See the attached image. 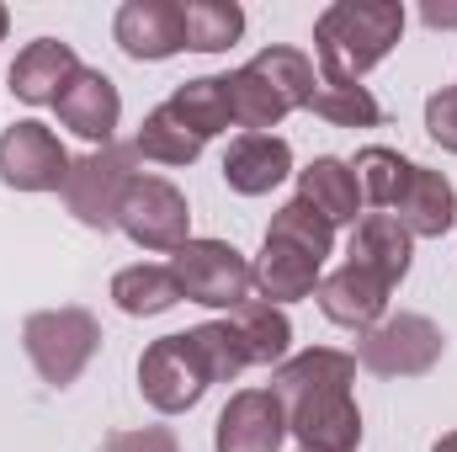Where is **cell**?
Returning a JSON list of instances; mask_svg holds the SVG:
<instances>
[{"label":"cell","instance_id":"1","mask_svg":"<svg viewBox=\"0 0 457 452\" xmlns=\"http://www.w3.org/2000/svg\"><path fill=\"white\" fill-rule=\"evenodd\" d=\"M356 383V356L309 346L287 356L271 378V394L287 410V431L309 452H356L361 442V410L351 399Z\"/></svg>","mask_w":457,"mask_h":452},{"label":"cell","instance_id":"2","mask_svg":"<svg viewBox=\"0 0 457 452\" xmlns=\"http://www.w3.org/2000/svg\"><path fill=\"white\" fill-rule=\"evenodd\" d=\"M404 32L399 0H336L314 21V54H320V86H361V75L388 59V48Z\"/></svg>","mask_w":457,"mask_h":452},{"label":"cell","instance_id":"3","mask_svg":"<svg viewBox=\"0 0 457 452\" xmlns=\"http://www.w3.org/2000/svg\"><path fill=\"white\" fill-rule=\"evenodd\" d=\"M21 346H27L37 378L54 383V389H64V383H75V378L91 367V356L102 351V325H96V314H86V309H43V314H27Z\"/></svg>","mask_w":457,"mask_h":452},{"label":"cell","instance_id":"4","mask_svg":"<svg viewBox=\"0 0 457 452\" xmlns=\"http://www.w3.org/2000/svg\"><path fill=\"white\" fill-rule=\"evenodd\" d=\"M138 389L160 415H181L192 410L208 389H213V367L203 356V346L192 331L181 336H160L144 356H138Z\"/></svg>","mask_w":457,"mask_h":452},{"label":"cell","instance_id":"5","mask_svg":"<svg viewBox=\"0 0 457 452\" xmlns=\"http://www.w3.org/2000/svg\"><path fill=\"white\" fill-rule=\"evenodd\" d=\"M170 272H176V288L181 298L203 304V309H239L250 304V261L228 245V239H187L176 255H170Z\"/></svg>","mask_w":457,"mask_h":452},{"label":"cell","instance_id":"6","mask_svg":"<svg viewBox=\"0 0 457 452\" xmlns=\"http://www.w3.org/2000/svg\"><path fill=\"white\" fill-rule=\"evenodd\" d=\"M442 331L426 314H388L356 340V362L378 378H420L442 362Z\"/></svg>","mask_w":457,"mask_h":452},{"label":"cell","instance_id":"7","mask_svg":"<svg viewBox=\"0 0 457 452\" xmlns=\"http://www.w3.org/2000/svg\"><path fill=\"white\" fill-rule=\"evenodd\" d=\"M117 229L133 239V245H144V250H181L192 234V208H187V197L165 181V176H133L128 181V192H122V203H117Z\"/></svg>","mask_w":457,"mask_h":452},{"label":"cell","instance_id":"8","mask_svg":"<svg viewBox=\"0 0 457 452\" xmlns=\"http://www.w3.org/2000/svg\"><path fill=\"white\" fill-rule=\"evenodd\" d=\"M133 144H102L80 160H70V176H64V203L70 213L86 229H112L117 224V203L133 181Z\"/></svg>","mask_w":457,"mask_h":452},{"label":"cell","instance_id":"9","mask_svg":"<svg viewBox=\"0 0 457 452\" xmlns=\"http://www.w3.org/2000/svg\"><path fill=\"white\" fill-rule=\"evenodd\" d=\"M70 176V155L54 128L43 122H11L0 133V181L16 192H59Z\"/></svg>","mask_w":457,"mask_h":452},{"label":"cell","instance_id":"10","mask_svg":"<svg viewBox=\"0 0 457 452\" xmlns=\"http://www.w3.org/2000/svg\"><path fill=\"white\" fill-rule=\"evenodd\" d=\"M287 437V410L271 389H239L213 426L219 452H277Z\"/></svg>","mask_w":457,"mask_h":452},{"label":"cell","instance_id":"11","mask_svg":"<svg viewBox=\"0 0 457 452\" xmlns=\"http://www.w3.org/2000/svg\"><path fill=\"white\" fill-rule=\"evenodd\" d=\"M388 293H394V288H388L378 272L356 266V261H345L341 272L320 277V288H314L325 320H330V325H345V331H372V325L383 320V309H388Z\"/></svg>","mask_w":457,"mask_h":452},{"label":"cell","instance_id":"12","mask_svg":"<svg viewBox=\"0 0 457 452\" xmlns=\"http://www.w3.org/2000/svg\"><path fill=\"white\" fill-rule=\"evenodd\" d=\"M112 38L128 59H170L187 48L181 0H128L112 21Z\"/></svg>","mask_w":457,"mask_h":452},{"label":"cell","instance_id":"13","mask_svg":"<svg viewBox=\"0 0 457 452\" xmlns=\"http://www.w3.org/2000/svg\"><path fill=\"white\" fill-rule=\"evenodd\" d=\"M54 113H59V122H64L70 133H80V138H91V144H112V128H117V117H122V96H117V86L102 70H86V64H80V70L70 75V86L59 91Z\"/></svg>","mask_w":457,"mask_h":452},{"label":"cell","instance_id":"14","mask_svg":"<svg viewBox=\"0 0 457 452\" xmlns=\"http://www.w3.org/2000/svg\"><path fill=\"white\" fill-rule=\"evenodd\" d=\"M293 176V144L277 133H239L224 155V181L239 197H266Z\"/></svg>","mask_w":457,"mask_h":452},{"label":"cell","instance_id":"15","mask_svg":"<svg viewBox=\"0 0 457 452\" xmlns=\"http://www.w3.org/2000/svg\"><path fill=\"white\" fill-rule=\"evenodd\" d=\"M388 213L404 224L410 239H442V234L457 224V187L442 171L415 165L410 181H404V192H399V203H394Z\"/></svg>","mask_w":457,"mask_h":452},{"label":"cell","instance_id":"16","mask_svg":"<svg viewBox=\"0 0 457 452\" xmlns=\"http://www.w3.org/2000/svg\"><path fill=\"white\" fill-rule=\"evenodd\" d=\"M75 70H80V59H75L70 43L37 38V43H27V48L16 54V64H11V96L27 102V107H54Z\"/></svg>","mask_w":457,"mask_h":452},{"label":"cell","instance_id":"17","mask_svg":"<svg viewBox=\"0 0 457 452\" xmlns=\"http://www.w3.org/2000/svg\"><path fill=\"white\" fill-rule=\"evenodd\" d=\"M320 255L314 250H303V245H293V239H271L266 234V245H261V261L250 266V282L261 288V298L266 304H298V298H309L314 288H320Z\"/></svg>","mask_w":457,"mask_h":452},{"label":"cell","instance_id":"18","mask_svg":"<svg viewBox=\"0 0 457 452\" xmlns=\"http://www.w3.org/2000/svg\"><path fill=\"white\" fill-rule=\"evenodd\" d=\"M410 255H415V239L404 234V224L394 213H361L356 219V234H351V261L356 266H367L388 288H399L404 272H410Z\"/></svg>","mask_w":457,"mask_h":452},{"label":"cell","instance_id":"19","mask_svg":"<svg viewBox=\"0 0 457 452\" xmlns=\"http://www.w3.org/2000/svg\"><path fill=\"white\" fill-rule=\"evenodd\" d=\"M298 197L325 219L330 229L341 224H356L361 213V187H356V171L336 160V155H320L309 171H298Z\"/></svg>","mask_w":457,"mask_h":452},{"label":"cell","instance_id":"20","mask_svg":"<svg viewBox=\"0 0 457 452\" xmlns=\"http://www.w3.org/2000/svg\"><path fill=\"white\" fill-rule=\"evenodd\" d=\"M228 325H234V336L245 346V362H250V367H282V362H287L293 320H287L277 304L250 298V304H239V309L228 314Z\"/></svg>","mask_w":457,"mask_h":452},{"label":"cell","instance_id":"21","mask_svg":"<svg viewBox=\"0 0 457 452\" xmlns=\"http://www.w3.org/2000/svg\"><path fill=\"white\" fill-rule=\"evenodd\" d=\"M112 304L122 309V314H133V320H149V314L176 309V304H181L176 272H170V266H154V261L122 266V272L112 277Z\"/></svg>","mask_w":457,"mask_h":452},{"label":"cell","instance_id":"22","mask_svg":"<svg viewBox=\"0 0 457 452\" xmlns=\"http://www.w3.org/2000/svg\"><path fill=\"white\" fill-rule=\"evenodd\" d=\"M170 113L181 117L203 144L213 138V133H224L228 122H234V113H228V86L224 75H197V80H181L176 91H170V102H165Z\"/></svg>","mask_w":457,"mask_h":452},{"label":"cell","instance_id":"23","mask_svg":"<svg viewBox=\"0 0 457 452\" xmlns=\"http://www.w3.org/2000/svg\"><path fill=\"white\" fill-rule=\"evenodd\" d=\"M181 32H187V48L224 54L245 32V11L234 0H181Z\"/></svg>","mask_w":457,"mask_h":452},{"label":"cell","instance_id":"24","mask_svg":"<svg viewBox=\"0 0 457 452\" xmlns=\"http://www.w3.org/2000/svg\"><path fill=\"white\" fill-rule=\"evenodd\" d=\"M133 149H138L144 160H160V165H192V160L203 155V138L170 113V107H154V113L138 122Z\"/></svg>","mask_w":457,"mask_h":452},{"label":"cell","instance_id":"25","mask_svg":"<svg viewBox=\"0 0 457 452\" xmlns=\"http://www.w3.org/2000/svg\"><path fill=\"white\" fill-rule=\"evenodd\" d=\"M250 70L282 96V107L287 113H298V107H309L314 102V64H309V54H298V48H261L255 59H250Z\"/></svg>","mask_w":457,"mask_h":452},{"label":"cell","instance_id":"26","mask_svg":"<svg viewBox=\"0 0 457 452\" xmlns=\"http://www.w3.org/2000/svg\"><path fill=\"white\" fill-rule=\"evenodd\" d=\"M356 187H361V203H372L378 213H388L394 203H399V192H404V181H410V171H415V160H404L399 149H383V144H367L361 155H356Z\"/></svg>","mask_w":457,"mask_h":452},{"label":"cell","instance_id":"27","mask_svg":"<svg viewBox=\"0 0 457 452\" xmlns=\"http://www.w3.org/2000/svg\"><path fill=\"white\" fill-rule=\"evenodd\" d=\"M228 86V113H234V128H245V133H271L282 117H287V107H282V96L245 64V70H234V75H224Z\"/></svg>","mask_w":457,"mask_h":452},{"label":"cell","instance_id":"28","mask_svg":"<svg viewBox=\"0 0 457 452\" xmlns=\"http://www.w3.org/2000/svg\"><path fill=\"white\" fill-rule=\"evenodd\" d=\"M309 113H320L336 128H378L383 122V107L367 86H314Z\"/></svg>","mask_w":457,"mask_h":452},{"label":"cell","instance_id":"29","mask_svg":"<svg viewBox=\"0 0 457 452\" xmlns=\"http://www.w3.org/2000/svg\"><path fill=\"white\" fill-rule=\"evenodd\" d=\"M271 239H293V245H303V250H314L320 261L330 255V245H336V229L325 224L303 197H293V203H282L277 208V219H271V229H266Z\"/></svg>","mask_w":457,"mask_h":452},{"label":"cell","instance_id":"30","mask_svg":"<svg viewBox=\"0 0 457 452\" xmlns=\"http://www.w3.org/2000/svg\"><path fill=\"white\" fill-rule=\"evenodd\" d=\"M192 336H197L208 367H213V383H234V378L250 367V362H245V346H239V336H234L228 320H208V325H197Z\"/></svg>","mask_w":457,"mask_h":452},{"label":"cell","instance_id":"31","mask_svg":"<svg viewBox=\"0 0 457 452\" xmlns=\"http://www.w3.org/2000/svg\"><path fill=\"white\" fill-rule=\"evenodd\" d=\"M426 133H431L447 155H457V86L436 91V96L426 102Z\"/></svg>","mask_w":457,"mask_h":452},{"label":"cell","instance_id":"32","mask_svg":"<svg viewBox=\"0 0 457 452\" xmlns=\"http://www.w3.org/2000/svg\"><path fill=\"white\" fill-rule=\"evenodd\" d=\"M102 452H181V442L165 426H138V431H112Z\"/></svg>","mask_w":457,"mask_h":452},{"label":"cell","instance_id":"33","mask_svg":"<svg viewBox=\"0 0 457 452\" xmlns=\"http://www.w3.org/2000/svg\"><path fill=\"white\" fill-rule=\"evenodd\" d=\"M420 16H426V27H457V5H436V0H431Z\"/></svg>","mask_w":457,"mask_h":452},{"label":"cell","instance_id":"34","mask_svg":"<svg viewBox=\"0 0 457 452\" xmlns=\"http://www.w3.org/2000/svg\"><path fill=\"white\" fill-rule=\"evenodd\" d=\"M431 452H457V431H447V437H442V442H436Z\"/></svg>","mask_w":457,"mask_h":452},{"label":"cell","instance_id":"35","mask_svg":"<svg viewBox=\"0 0 457 452\" xmlns=\"http://www.w3.org/2000/svg\"><path fill=\"white\" fill-rule=\"evenodd\" d=\"M5 27H11V11L0 5V43H5Z\"/></svg>","mask_w":457,"mask_h":452},{"label":"cell","instance_id":"36","mask_svg":"<svg viewBox=\"0 0 457 452\" xmlns=\"http://www.w3.org/2000/svg\"><path fill=\"white\" fill-rule=\"evenodd\" d=\"M298 452H309V448H298Z\"/></svg>","mask_w":457,"mask_h":452}]
</instances>
